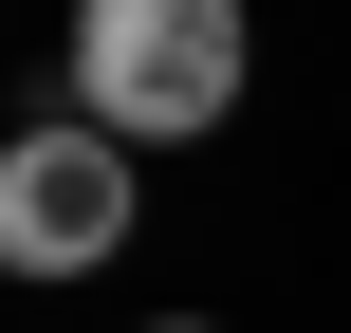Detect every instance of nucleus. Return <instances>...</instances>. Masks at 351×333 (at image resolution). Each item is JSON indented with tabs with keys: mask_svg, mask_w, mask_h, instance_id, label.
Returning a JSON list of instances; mask_svg holds the SVG:
<instances>
[{
	"mask_svg": "<svg viewBox=\"0 0 351 333\" xmlns=\"http://www.w3.org/2000/svg\"><path fill=\"white\" fill-rule=\"evenodd\" d=\"M241 74H259V37H241V0H74V111L148 167V148H204L222 111H241Z\"/></svg>",
	"mask_w": 351,
	"mask_h": 333,
	"instance_id": "obj_1",
	"label": "nucleus"
},
{
	"mask_svg": "<svg viewBox=\"0 0 351 333\" xmlns=\"http://www.w3.org/2000/svg\"><path fill=\"white\" fill-rule=\"evenodd\" d=\"M93 260H130V148L93 111L0 130V278H93Z\"/></svg>",
	"mask_w": 351,
	"mask_h": 333,
	"instance_id": "obj_2",
	"label": "nucleus"
},
{
	"mask_svg": "<svg viewBox=\"0 0 351 333\" xmlns=\"http://www.w3.org/2000/svg\"><path fill=\"white\" fill-rule=\"evenodd\" d=\"M167 333H204V315H167Z\"/></svg>",
	"mask_w": 351,
	"mask_h": 333,
	"instance_id": "obj_3",
	"label": "nucleus"
}]
</instances>
